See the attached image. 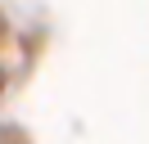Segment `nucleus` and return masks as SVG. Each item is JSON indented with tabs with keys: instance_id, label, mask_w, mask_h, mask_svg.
Instances as JSON below:
<instances>
[{
	"instance_id": "nucleus-1",
	"label": "nucleus",
	"mask_w": 149,
	"mask_h": 144,
	"mask_svg": "<svg viewBox=\"0 0 149 144\" xmlns=\"http://www.w3.org/2000/svg\"><path fill=\"white\" fill-rule=\"evenodd\" d=\"M0 86H5V81H0Z\"/></svg>"
}]
</instances>
